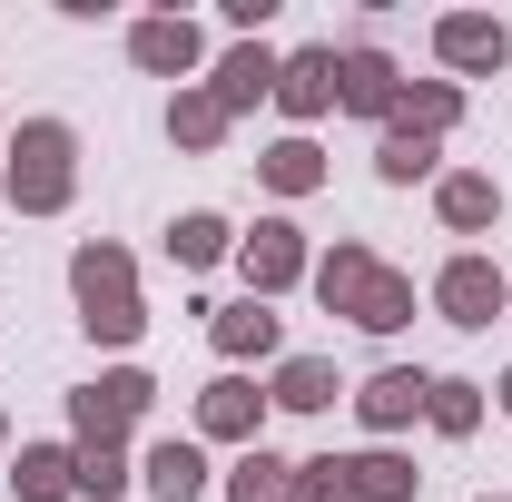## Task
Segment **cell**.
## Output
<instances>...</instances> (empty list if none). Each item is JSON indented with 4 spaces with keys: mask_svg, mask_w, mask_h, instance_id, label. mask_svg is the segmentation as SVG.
<instances>
[{
    "mask_svg": "<svg viewBox=\"0 0 512 502\" xmlns=\"http://www.w3.org/2000/svg\"><path fill=\"white\" fill-rule=\"evenodd\" d=\"M10 217H60L79 197V128L69 119H20L10 128V168H0Z\"/></svg>",
    "mask_w": 512,
    "mask_h": 502,
    "instance_id": "obj_1",
    "label": "cell"
},
{
    "mask_svg": "<svg viewBox=\"0 0 512 502\" xmlns=\"http://www.w3.org/2000/svg\"><path fill=\"white\" fill-rule=\"evenodd\" d=\"M148 404H158V375L148 365H109V375H89L69 394V443H128L148 424Z\"/></svg>",
    "mask_w": 512,
    "mask_h": 502,
    "instance_id": "obj_2",
    "label": "cell"
},
{
    "mask_svg": "<svg viewBox=\"0 0 512 502\" xmlns=\"http://www.w3.org/2000/svg\"><path fill=\"white\" fill-rule=\"evenodd\" d=\"M237 276H247L256 306H276L286 286H306V276H316V247H306V227H296V217H256L247 237H237Z\"/></svg>",
    "mask_w": 512,
    "mask_h": 502,
    "instance_id": "obj_3",
    "label": "cell"
},
{
    "mask_svg": "<svg viewBox=\"0 0 512 502\" xmlns=\"http://www.w3.org/2000/svg\"><path fill=\"white\" fill-rule=\"evenodd\" d=\"M434 315L463 325V335H483L493 315H512V276L493 266V256H473V247L444 256V266H434Z\"/></svg>",
    "mask_w": 512,
    "mask_h": 502,
    "instance_id": "obj_4",
    "label": "cell"
},
{
    "mask_svg": "<svg viewBox=\"0 0 512 502\" xmlns=\"http://www.w3.org/2000/svg\"><path fill=\"white\" fill-rule=\"evenodd\" d=\"M128 60L148 69V79L197 89V69H207V30H197L188 10H148V20H128Z\"/></svg>",
    "mask_w": 512,
    "mask_h": 502,
    "instance_id": "obj_5",
    "label": "cell"
},
{
    "mask_svg": "<svg viewBox=\"0 0 512 502\" xmlns=\"http://www.w3.org/2000/svg\"><path fill=\"white\" fill-rule=\"evenodd\" d=\"M424 394H434L424 365H375L345 404H355V424H365L375 443H394V434H414V424H424Z\"/></svg>",
    "mask_w": 512,
    "mask_h": 502,
    "instance_id": "obj_6",
    "label": "cell"
},
{
    "mask_svg": "<svg viewBox=\"0 0 512 502\" xmlns=\"http://www.w3.org/2000/svg\"><path fill=\"white\" fill-rule=\"evenodd\" d=\"M434 60L453 69V89L463 79H493V69H512V20H493V10H444L434 20Z\"/></svg>",
    "mask_w": 512,
    "mask_h": 502,
    "instance_id": "obj_7",
    "label": "cell"
},
{
    "mask_svg": "<svg viewBox=\"0 0 512 502\" xmlns=\"http://www.w3.org/2000/svg\"><path fill=\"white\" fill-rule=\"evenodd\" d=\"M69 296H79V315L138 306V256H128L119 237H79V247H69Z\"/></svg>",
    "mask_w": 512,
    "mask_h": 502,
    "instance_id": "obj_8",
    "label": "cell"
},
{
    "mask_svg": "<svg viewBox=\"0 0 512 502\" xmlns=\"http://www.w3.org/2000/svg\"><path fill=\"white\" fill-rule=\"evenodd\" d=\"M394 99H404V69L384 60L375 40H345L335 50V109H355V119H394Z\"/></svg>",
    "mask_w": 512,
    "mask_h": 502,
    "instance_id": "obj_9",
    "label": "cell"
},
{
    "mask_svg": "<svg viewBox=\"0 0 512 502\" xmlns=\"http://www.w3.org/2000/svg\"><path fill=\"white\" fill-rule=\"evenodd\" d=\"M276 69H286V50H266V40H227V50L207 60V99H217L227 119H247L256 99H276Z\"/></svg>",
    "mask_w": 512,
    "mask_h": 502,
    "instance_id": "obj_10",
    "label": "cell"
},
{
    "mask_svg": "<svg viewBox=\"0 0 512 502\" xmlns=\"http://www.w3.org/2000/svg\"><path fill=\"white\" fill-rule=\"evenodd\" d=\"M266 414H276V404H266V384L217 375L207 394H197V443H237V453H247V443H266Z\"/></svg>",
    "mask_w": 512,
    "mask_h": 502,
    "instance_id": "obj_11",
    "label": "cell"
},
{
    "mask_svg": "<svg viewBox=\"0 0 512 502\" xmlns=\"http://www.w3.org/2000/svg\"><path fill=\"white\" fill-rule=\"evenodd\" d=\"M197 315H207V345H217L227 365H276V355H286V325H276V306H256V296L197 306Z\"/></svg>",
    "mask_w": 512,
    "mask_h": 502,
    "instance_id": "obj_12",
    "label": "cell"
},
{
    "mask_svg": "<svg viewBox=\"0 0 512 502\" xmlns=\"http://www.w3.org/2000/svg\"><path fill=\"white\" fill-rule=\"evenodd\" d=\"M434 217H444V237H493L503 227V178L493 168H444L434 178Z\"/></svg>",
    "mask_w": 512,
    "mask_h": 502,
    "instance_id": "obj_13",
    "label": "cell"
},
{
    "mask_svg": "<svg viewBox=\"0 0 512 502\" xmlns=\"http://www.w3.org/2000/svg\"><path fill=\"white\" fill-rule=\"evenodd\" d=\"M276 109L296 119V138L316 119H335V40L325 50H286V69H276Z\"/></svg>",
    "mask_w": 512,
    "mask_h": 502,
    "instance_id": "obj_14",
    "label": "cell"
},
{
    "mask_svg": "<svg viewBox=\"0 0 512 502\" xmlns=\"http://www.w3.org/2000/svg\"><path fill=\"white\" fill-rule=\"evenodd\" d=\"M138 483H148L158 502H197L207 483H217V473H207V443H197V434H168V443H148V453H138Z\"/></svg>",
    "mask_w": 512,
    "mask_h": 502,
    "instance_id": "obj_15",
    "label": "cell"
},
{
    "mask_svg": "<svg viewBox=\"0 0 512 502\" xmlns=\"http://www.w3.org/2000/svg\"><path fill=\"white\" fill-rule=\"evenodd\" d=\"M375 266H384V256L365 247V237H335V247L316 256V276H306V286H316V306H325V315H355V296L375 286Z\"/></svg>",
    "mask_w": 512,
    "mask_h": 502,
    "instance_id": "obj_16",
    "label": "cell"
},
{
    "mask_svg": "<svg viewBox=\"0 0 512 502\" xmlns=\"http://www.w3.org/2000/svg\"><path fill=\"white\" fill-rule=\"evenodd\" d=\"M10 493L20 502H79V443H20Z\"/></svg>",
    "mask_w": 512,
    "mask_h": 502,
    "instance_id": "obj_17",
    "label": "cell"
},
{
    "mask_svg": "<svg viewBox=\"0 0 512 502\" xmlns=\"http://www.w3.org/2000/svg\"><path fill=\"white\" fill-rule=\"evenodd\" d=\"M335 473L355 483V502H414L424 493V473L394 453V443H365V453H335Z\"/></svg>",
    "mask_w": 512,
    "mask_h": 502,
    "instance_id": "obj_18",
    "label": "cell"
},
{
    "mask_svg": "<svg viewBox=\"0 0 512 502\" xmlns=\"http://www.w3.org/2000/svg\"><path fill=\"white\" fill-rule=\"evenodd\" d=\"M296 483H306V463H286V453H266V443H247V453L217 473L227 502H296Z\"/></svg>",
    "mask_w": 512,
    "mask_h": 502,
    "instance_id": "obj_19",
    "label": "cell"
},
{
    "mask_svg": "<svg viewBox=\"0 0 512 502\" xmlns=\"http://www.w3.org/2000/svg\"><path fill=\"white\" fill-rule=\"evenodd\" d=\"M335 394H345V375L325 355H276V375H266V404L276 414H325Z\"/></svg>",
    "mask_w": 512,
    "mask_h": 502,
    "instance_id": "obj_20",
    "label": "cell"
},
{
    "mask_svg": "<svg viewBox=\"0 0 512 502\" xmlns=\"http://www.w3.org/2000/svg\"><path fill=\"white\" fill-rule=\"evenodd\" d=\"M256 178H266L276 197H316V188H325V148L286 128V138H266V148H256Z\"/></svg>",
    "mask_w": 512,
    "mask_h": 502,
    "instance_id": "obj_21",
    "label": "cell"
},
{
    "mask_svg": "<svg viewBox=\"0 0 512 502\" xmlns=\"http://www.w3.org/2000/svg\"><path fill=\"white\" fill-rule=\"evenodd\" d=\"M483 414H493V384L434 375V394H424V424H434L444 443H473V434H483Z\"/></svg>",
    "mask_w": 512,
    "mask_h": 502,
    "instance_id": "obj_22",
    "label": "cell"
},
{
    "mask_svg": "<svg viewBox=\"0 0 512 502\" xmlns=\"http://www.w3.org/2000/svg\"><path fill=\"white\" fill-rule=\"evenodd\" d=\"M384 128L453 138V128H463V89H453V79H404V99H394V119H384Z\"/></svg>",
    "mask_w": 512,
    "mask_h": 502,
    "instance_id": "obj_23",
    "label": "cell"
},
{
    "mask_svg": "<svg viewBox=\"0 0 512 502\" xmlns=\"http://www.w3.org/2000/svg\"><path fill=\"white\" fill-rule=\"evenodd\" d=\"M168 256H178L188 276H207V266H227V256H237V227H227L217 207H188V217L168 227Z\"/></svg>",
    "mask_w": 512,
    "mask_h": 502,
    "instance_id": "obj_24",
    "label": "cell"
},
{
    "mask_svg": "<svg viewBox=\"0 0 512 502\" xmlns=\"http://www.w3.org/2000/svg\"><path fill=\"white\" fill-rule=\"evenodd\" d=\"M345 325H365V335H404V325H414V276H404V266H375V286L355 296Z\"/></svg>",
    "mask_w": 512,
    "mask_h": 502,
    "instance_id": "obj_25",
    "label": "cell"
},
{
    "mask_svg": "<svg viewBox=\"0 0 512 502\" xmlns=\"http://www.w3.org/2000/svg\"><path fill=\"white\" fill-rule=\"evenodd\" d=\"M375 178H384V188H414V178H444V138H414V128H384V138H375Z\"/></svg>",
    "mask_w": 512,
    "mask_h": 502,
    "instance_id": "obj_26",
    "label": "cell"
},
{
    "mask_svg": "<svg viewBox=\"0 0 512 502\" xmlns=\"http://www.w3.org/2000/svg\"><path fill=\"white\" fill-rule=\"evenodd\" d=\"M227 128H237V119H227V109H217L207 89H168V138H178L188 158H207V148H217Z\"/></svg>",
    "mask_w": 512,
    "mask_h": 502,
    "instance_id": "obj_27",
    "label": "cell"
},
{
    "mask_svg": "<svg viewBox=\"0 0 512 502\" xmlns=\"http://www.w3.org/2000/svg\"><path fill=\"white\" fill-rule=\"evenodd\" d=\"M128 483H138L128 443H79V502H119Z\"/></svg>",
    "mask_w": 512,
    "mask_h": 502,
    "instance_id": "obj_28",
    "label": "cell"
},
{
    "mask_svg": "<svg viewBox=\"0 0 512 502\" xmlns=\"http://www.w3.org/2000/svg\"><path fill=\"white\" fill-rule=\"evenodd\" d=\"M89 325V345H109V355H128L138 335H148V306H99V315H79Z\"/></svg>",
    "mask_w": 512,
    "mask_h": 502,
    "instance_id": "obj_29",
    "label": "cell"
},
{
    "mask_svg": "<svg viewBox=\"0 0 512 502\" xmlns=\"http://www.w3.org/2000/svg\"><path fill=\"white\" fill-rule=\"evenodd\" d=\"M296 502H355V483L335 473V453H316V463H306V483H296Z\"/></svg>",
    "mask_w": 512,
    "mask_h": 502,
    "instance_id": "obj_30",
    "label": "cell"
},
{
    "mask_svg": "<svg viewBox=\"0 0 512 502\" xmlns=\"http://www.w3.org/2000/svg\"><path fill=\"white\" fill-rule=\"evenodd\" d=\"M217 20H227V30H237V40H266V20H276V0H227V10H217Z\"/></svg>",
    "mask_w": 512,
    "mask_h": 502,
    "instance_id": "obj_31",
    "label": "cell"
},
{
    "mask_svg": "<svg viewBox=\"0 0 512 502\" xmlns=\"http://www.w3.org/2000/svg\"><path fill=\"white\" fill-rule=\"evenodd\" d=\"M493 404H503V414H512V375H503V384H493Z\"/></svg>",
    "mask_w": 512,
    "mask_h": 502,
    "instance_id": "obj_32",
    "label": "cell"
},
{
    "mask_svg": "<svg viewBox=\"0 0 512 502\" xmlns=\"http://www.w3.org/2000/svg\"><path fill=\"white\" fill-rule=\"evenodd\" d=\"M0 453H10V414H0Z\"/></svg>",
    "mask_w": 512,
    "mask_h": 502,
    "instance_id": "obj_33",
    "label": "cell"
},
{
    "mask_svg": "<svg viewBox=\"0 0 512 502\" xmlns=\"http://www.w3.org/2000/svg\"><path fill=\"white\" fill-rule=\"evenodd\" d=\"M473 502H512V493H473Z\"/></svg>",
    "mask_w": 512,
    "mask_h": 502,
    "instance_id": "obj_34",
    "label": "cell"
}]
</instances>
